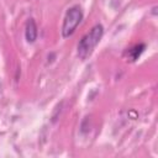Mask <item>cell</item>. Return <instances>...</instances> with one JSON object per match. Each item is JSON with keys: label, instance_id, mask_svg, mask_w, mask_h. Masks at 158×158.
<instances>
[{"label": "cell", "instance_id": "6da1fadb", "mask_svg": "<svg viewBox=\"0 0 158 158\" xmlns=\"http://www.w3.org/2000/svg\"><path fill=\"white\" fill-rule=\"evenodd\" d=\"M102 35H104L102 25L96 23L95 26H93L91 30L86 35H84L78 43V48H77L78 57L83 60L86 59L88 57H90L94 48L99 44L100 40L102 38Z\"/></svg>", "mask_w": 158, "mask_h": 158}, {"label": "cell", "instance_id": "3957f363", "mask_svg": "<svg viewBox=\"0 0 158 158\" xmlns=\"http://www.w3.org/2000/svg\"><path fill=\"white\" fill-rule=\"evenodd\" d=\"M144 49H146V44L144 43H138V44H135V46L127 48L125 51L123 56H125V58H126L127 62H135L143 53Z\"/></svg>", "mask_w": 158, "mask_h": 158}, {"label": "cell", "instance_id": "7a4b0ae2", "mask_svg": "<svg viewBox=\"0 0 158 158\" xmlns=\"http://www.w3.org/2000/svg\"><path fill=\"white\" fill-rule=\"evenodd\" d=\"M81 20H83V11L78 5H74L70 9H68L62 25V36L64 38L70 37L75 32Z\"/></svg>", "mask_w": 158, "mask_h": 158}, {"label": "cell", "instance_id": "277c9868", "mask_svg": "<svg viewBox=\"0 0 158 158\" xmlns=\"http://www.w3.org/2000/svg\"><path fill=\"white\" fill-rule=\"evenodd\" d=\"M38 36V30H37V25L36 21L33 19H28L26 22V27H25V37L26 41L28 43H33L37 40Z\"/></svg>", "mask_w": 158, "mask_h": 158}]
</instances>
